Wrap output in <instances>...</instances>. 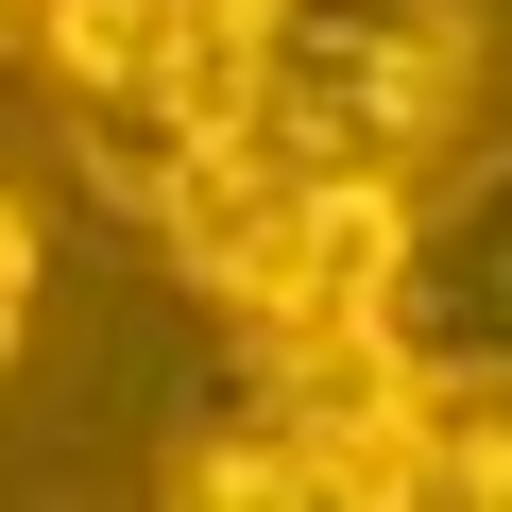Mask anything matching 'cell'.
Listing matches in <instances>:
<instances>
[{
  "instance_id": "cell-3",
  "label": "cell",
  "mask_w": 512,
  "mask_h": 512,
  "mask_svg": "<svg viewBox=\"0 0 512 512\" xmlns=\"http://www.w3.org/2000/svg\"><path fill=\"white\" fill-rule=\"evenodd\" d=\"M393 342H410L427 376H512V154H478L444 205H410Z\"/></svg>"
},
{
  "instance_id": "cell-5",
  "label": "cell",
  "mask_w": 512,
  "mask_h": 512,
  "mask_svg": "<svg viewBox=\"0 0 512 512\" xmlns=\"http://www.w3.org/2000/svg\"><path fill=\"white\" fill-rule=\"evenodd\" d=\"M18 342H35V205H0V376H18Z\"/></svg>"
},
{
  "instance_id": "cell-2",
  "label": "cell",
  "mask_w": 512,
  "mask_h": 512,
  "mask_svg": "<svg viewBox=\"0 0 512 512\" xmlns=\"http://www.w3.org/2000/svg\"><path fill=\"white\" fill-rule=\"evenodd\" d=\"M256 35H274V0H35V52L103 120L86 171H120V205H154L205 137L256 120Z\"/></svg>"
},
{
  "instance_id": "cell-4",
  "label": "cell",
  "mask_w": 512,
  "mask_h": 512,
  "mask_svg": "<svg viewBox=\"0 0 512 512\" xmlns=\"http://www.w3.org/2000/svg\"><path fill=\"white\" fill-rule=\"evenodd\" d=\"M410 512H512V376H427V410H410Z\"/></svg>"
},
{
  "instance_id": "cell-6",
  "label": "cell",
  "mask_w": 512,
  "mask_h": 512,
  "mask_svg": "<svg viewBox=\"0 0 512 512\" xmlns=\"http://www.w3.org/2000/svg\"><path fill=\"white\" fill-rule=\"evenodd\" d=\"M0 18H35V0H0Z\"/></svg>"
},
{
  "instance_id": "cell-1",
  "label": "cell",
  "mask_w": 512,
  "mask_h": 512,
  "mask_svg": "<svg viewBox=\"0 0 512 512\" xmlns=\"http://www.w3.org/2000/svg\"><path fill=\"white\" fill-rule=\"evenodd\" d=\"M478 103V0H274L256 35V154L274 171H427Z\"/></svg>"
}]
</instances>
